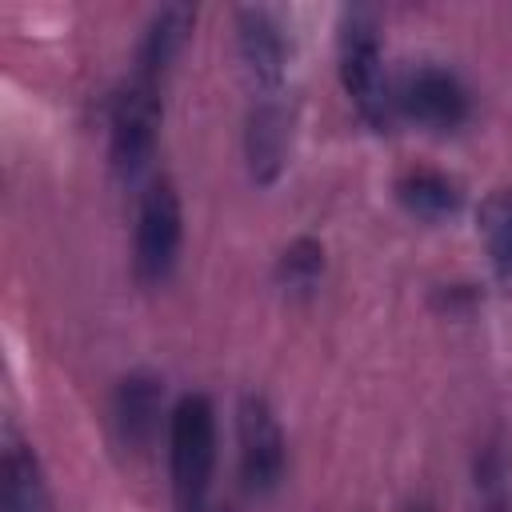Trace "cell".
<instances>
[{
	"label": "cell",
	"mask_w": 512,
	"mask_h": 512,
	"mask_svg": "<svg viewBox=\"0 0 512 512\" xmlns=\"http://www.w3.org/2000/svg\"><path fill=\"white\" fill-rule=\"evenodd\" d=\"M320 272H324V248L312 236L292 240L280 252V260H276V276H280V284L288 292H312L316 280H320Z\"/></svg>",
	"instance_id": "obj_13"
},
{
	"label": "cell",
	"mask_w": 512,
	"mask_h": 512,
	"mask_svg": "<svg viewBox=\"0 0 512 512\" xmlns=\"http://www.w3.org/2000/svg\"><path fill=\"white\" fill-rule=\"evenodd\" d=\"M236 48H240V64L252 80V88L260 96H280L284 76H288V52L292 40L284 32V20L272 8H240L236 12Z\"/></svg>",
	"instance_id": "obj_7"
},
{
	"label": "cell",
	"mask_w": 512,
	"mask_h": 512,
	"mask_svg": "<svg viewBox=\"0 0 512 512\" xmlns=\"http://www.w3.org/2000/svg\"><path fill=\"white\" fill-rule=\"evenodd\" d=\"M408 512H432V508H428V504H412Z\"/></svg>",
	"instance_id": "obj_16"
},
{
	"label": "cell",
	"mask_w": 512,
	"mask_h": 512,
	"mask_svg": "<svg viewBox=\"0 0 512 512\" xmlns=\"http://www.w3.org/2000/svg\"><path fill=\"white\" fill-rule=\"evenodd\" d=\"M160 412H164V384L152 372H132L116 384L112 396V424L120 440L136 452H144L156 432H160Z\"/></svg>",
	"instance_id": "obj_9"
},
{
	"label": "cell",
	"mask_w": 512,
	"mask_h": 512,
	"mask_svg": "<svg viewBox=\"0 0 512 512\" xmlns=\"http://www.w3.org/2000/svg\"><path fill=\"white\" fill-rule=\"evenodd\" d=\"M236 444H240V480L252 496H268L284 480V432L264 396H244L236 408Z\"/></svg>",
	"instance_id": "obj_5"
},
{
	"label": "cell",
	"mask_w": 512,
	"mask_h": 512,
	"mask_svg": "<svg viewBox=\"0 0 512 512\" xmlns=\"http://www.w3.org/2000/svg\"><path fill=\"white\" fill-rule=\"evenodd\" d=\"M168 468L180 504H204L216 468V408L200 392L180 396L168 416Z\"/></svg>",
	"instance_id": "obj_2"
},
{
	"label": "cell",
	"mask_w": 512,
	"mask_h": 512,
	"mask_svg": "<svg viewBox=\"0 0 512 512\" xmlns=\"http://www.w3.org/2000/svg\"><path fill=\"white\" fill-rule=\"evenodd\" d=\"M184 512H216V508H208V504H192V508H184Z\"/></svg>",
	"instance_id": "obj_15"
},
{
	"label": "cell",
	"mask_w": 512,
	"mask_h": 512,
	"mask_svg": "<svg viewBox=\"0 0 512 512\" xmlns=\"http://www.w3.org/2000/svg\"><path fill=\"white\" fill-rule=\"evenodd\" d=\"M180 240H184V212H180V196L172 188V180L156 176L136 208V276L144 284H164L176 268L180 256Z\"/></svg>",
	"instance_id": "obj_4"
},
{
	"label": "cell",
	"mask_w": 512,
	"mask_h": 512,
	"mask_svg": "<svg viewBox=\"0 0 512 512\" xmlns=\"http://www.w3.org/2000/svg\"><path fill=\"white\" fill-rule=\"evenodd\" d=\"M392 100L408 120H416L428 132H452L468 120V92H464L460 76L440 64H420V68L404 72Z\"/></svg>",
	"instance_id": "obj_6"
},
{
	"label": "cell",
	"mask_w": 512,
	"mask_h": 512,
	"mask_svg": "<svg viewBox=\"0 0 512 512\" xmlns=\"http://www.w3.org/2000/svg\"><path fill=\"white\" fill-rule=\"evenodd\" d=\"M192 24H196V12H192V8H184V4L160 8V12L144 24V36H140V44H136V68H132V72H140V76L164 84V76L172 72L176 56H180L184 44H188Z\"/></svg>",
	"instance_id": "obj_11"
},
{
	"label": "cell",
	"mask_w": 512,
	"mask_h": 512,
	"mask_svg": "<svg viewBox=\"0 0 512 512\" xmlns=\"http://www.w3.org/2000/svg\"><path fill=\"white\" fill-rule=\"evenodd\" d=\"M396 196L400 204L420 216V220H448L460 212L464 204V192L456 180H448L444 172H432V168H412L396 180Z\"/></svg>",
	"instance_id": "obj_12"
},
{
	"label": "cell",
	"mask_w": 512,
	"mask_h": 512,
	"mask_svg": "<svg viewBox=\"0 0 512 512\" xmlns=\"http://www.w3.org/2000/svg\"><path fill=\"white\" fill-rule=\"evenodd\" d=\"M160 132V84L132 72L112 96L108 112V160L120 180H140L152 164Z\"/></svg>",
	"instance_id": "obj_3"
},
{
	"label": "cell",
	"mask_w": 512,
	"mask_h": 512,
	"mask_svg": "<svg viewBox=\"0 0 512 512\" xmlns=\"http://www.w3.org/2000/svg\"><path fill=\"white\" fill-rule=\"evenodd\" d=\"M336 52H340V80L348 100L356 104V112L384 132L392 124L396 100L384 76V56H380V20L372 8H344L340 12V36H336Z\"/></svg>",
	"instance_id": "obj_1"
},
{
	"label": "cell",
	"mask_w": 512,
	"mask_h": 512,
	"mask_svg": "<svg viewBox=\"0 0 512 512\" xmlns=\"http://www.w3.org/2000/svg\"><path fill=\"white\" fill-rule=\"evenodd\" d=\"M484 236H488V252L496 260V268L504 276H512V192H500L484 204Z\"/></svg>",
	"instance_id": "obj_14"
},
{
	"label": "cell",
	"mask_w": 512,
	"mask_h": 512,
	"mask_svg": "<svg viewBox=\"0 0 512 512\" xmlns=\"http://www.w3.org/2000/svg\"><path fill=\"white\" fill-rule=\"evenodd\" d=\"M0 512H52L44 468L12 428L4 432L0 452Z\"/></svg>",
	"instance_id": "obj_10"
},
{
	"label": "cell",
	"mask_w": 512,
	"mask_h": 512,
	"mask_svg": "<svg viewBox=\"0 0 512 512\" xmlns=\"http://www.w3.org/2000/svg\"><path fill=\"white\" fill-rule=\"evenodd\" d=\"M292 152V112L280 96H256L244 124V160L256 184H272Z\"/></svg>",
	"instance_id": "obj_8"
}]
</instances>
